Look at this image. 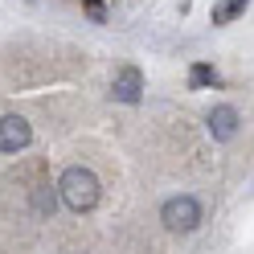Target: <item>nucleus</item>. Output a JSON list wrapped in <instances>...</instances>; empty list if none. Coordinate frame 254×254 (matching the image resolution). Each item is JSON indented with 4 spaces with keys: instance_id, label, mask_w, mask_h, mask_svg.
<instances>
[{
    "instance_id": "nucleus-1",
    "label": "nucleus",
    "mask_w": 254,
    "mask_h": 254,
    "mask_svg": "<svg viewBox=\"0 0 254 254\" xmlns=\"http://www.w3.org/2000/svg\"><path fill=\"white\" fill-rule=\"evenodd\" d=\"M99 193H103L99 177H94L90 168H82V164L66 168V172H62V181H58V197L66 201L74 213H86V209H94V205H99Z\"/></svg>"
},
{
    "instance_id": "nucleus-2",
    "label": "nucleus",
    "mask_w": 254,
    "mask_h": 254,
    "mask_svg": "<svg viewBox=\"0 0 254 254\" xmlns=\"http://www.w3.org/2000/svg\"><path fill=\"white\" fill-rule=\"evenodd\" d=\"M160 221L168 230H177V234H193L201 226V205L193 197H168L160 205Z\"/></svg>"
},
{
    "instance_id": "nucleus-3",
    "label": "nucleus",
    "mask_w": 254,
    "mask_h": 254,
    "mask_svg": "<svg viewBox=\"0 0 254 254\" xmlns=\"http://www.w3.org/2000/svg\"><path fill=\"white\" fill-rule=\"evenodd\" d=\"M29 144H33V127H29V119H21V115H4L0 119V152L4 156H17Z\"/></svg>"
},
{
    "instance_id": "nucleus-4",
    "label": "nucleus",
    "mask_w": 254,
    "mask_h": 254,
    "mask_svg": "<svg viewBox=\"0 0 254 254\" xmlns=\"http://www.w3.org/2000/svg\"><path fill=\"white\" fill-rule=\"evenodd\" d=\"M111 94H115L119 103H139V94H144V74L135 66H119L115 82H111Z\"/></svg>"
},
{
    "instance_id": "nucleus-5",
    "label": "nucleus",
    "mask_w": 254,
    "mask_h": 254,
    "mask_svg": "<svg viewBox=\"0 0 254 254\" xmlns=\"http://www.w3.org/2000/svg\"><path fill=\"white\" fill-rule=\"evenodd\" d=\"M234 131H238V111L226 107V103L213 107V111H209V135H213V139H230Z\"/></svg>"
},
{
    "instance_id": "nucleus-6",
    "label": "nucleus",
    "mask_w": 254,
    "mask_h": 254,
    "mask_svg": "<svg viewBox=\"0 0 254 254\" xmlns=\"http://www.w3.org/2000/svg\"><path fill=\"white\" fill-rule=\"evenodd\" d=\"M246 4H250V0H217L209 17H213V25H230L238 12H246Z\"/></svg>"
},
{
    "instance_id": "nucleus-7",
    "label": "nucleus",
    "mask_w": 254,
    "mask_h": 254,
    "mask_svg": "<svg viewBox=\"0 0 254 254\" xmlns=\"http://www.w3.org/2000/svg\"><path fill=\"white\" fill-rule=\"evenodd\" d=\"M33 205H37V213H54V205H58V197L50 193V189H41V193H37V201H33Z\"/></svg>"
},
{
    "instance_id": "nucleus-8",
    "label": "nucleus",
    "mask_w": 254,
    "mask_h": 254,
    "mask_svg": "<svg viewBox=\"0 0 254 254\" xmlns=\"http://www.w3.org/2000/svg\"><path fill=\"white\" fill-rule=\"evenodd\" d=\"M205 82H217V74L209 66H193V86H205Z\"/></svg>"
}]
</instances>
